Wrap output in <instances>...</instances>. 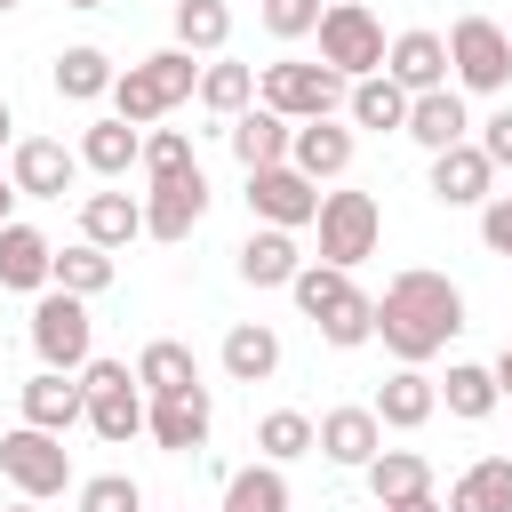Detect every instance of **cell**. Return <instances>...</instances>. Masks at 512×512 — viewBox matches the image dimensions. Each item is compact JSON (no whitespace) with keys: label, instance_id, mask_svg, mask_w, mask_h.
I'll return each instance as SVG.
<instances>
[{"label":"cell","instance_id":"277c9868","mask_svg":"<svg viewBox=\"0 0 512 512\" xmlns=\"http://www.w3.org/2000/svg\"><path fill=\"white\" fill-rule=\"evenodd\" d=\"M384 24L360 8V0H328L320 8V64H336L344 80H368V72H384Z\"/></svg>","mask_w":512,"mask_h":512},{"label":"cell","instance_id":"30bf717a","mask_svg":"<svg viewBox=\"0 0 512 512\" xmlns=\"http://www.w3.org/2000/svg\"><path fill=\"white\" fill-rule=\"evenodd\" d=\"M208 216V176H200V160L192 168H176V176H152V200H144V232L152 240H192V224Z\"/></svg>","mask_w":512,"mask_h":512},{"label":"cell","instance_id":"8d00e7d4","mask_svg":"<svg viewBox=\"0 0 512 512\" xmlns=\"http://www.w3.org/2000/svg\"><path fill=\"white\" fill-rule=\"evenodd\" d=\"M256 448H264L272 464H296V456H312V448H320V424H312V416H296V408H272V416L256 424Z\"/></svg>","mask_w":512,"mask_h":512},{"label":"cell","instance_id":"f6af8a7d","mask_svg":"<svg viewBox=\"0 0 512 512\" xmlns=\"http://www.w3.org/2000/svg\"><path fill=\"white\" fill-rule=\"evenodd\" d=\"M488 368H496V392H504V400H512V344H504V352H496V360H488Z\"/></svg>","mask_w":512,"mask_h":512},{"label":"cell","instance_id":"f907efd6","mask_svg":"<svg viewBox=\"0 0 512 512\" xmlns=\"http://www.w3.org/2000/svg\"><path fill=\"white\" fill-rule=\"evenodd\" d=\"M64 8H104V0H64Z\"/></svg>","mask_w":512,"mask_h":512},{"label":"cell","instance_id":"83f0119b","mask_svg":"<svg viewBox=\"0 0 512 512\" xmlns=\"http://www.w3.org/2000/svg\"><path fill=\"white\" fill-rule=\"evenodd\" d=\"M136 384H144V400H160V392H192V384H200L192 344H176V336L144 344V352H136Z\"/></svg>","mask_w":512,"mask_h":512},{"label":"cell","instance_id":"7dc6e473","mask_svg":"<svg viewBox=\"0 0 512 512\" xmlns=\"http://www.w3.org/2000/svg\"><path fill=\"white\" fill-rule=\"evenodd\" d=\"M8 200H16V176H0V224H8Z\"/></svg>","mask_w":512,"mask_h":512},{"label":"cell","instance_id":"3957f363","mask_svg":"<svg viewBox=\"0 0 512 512\" xmlns=\"http://www.w3.org/2000/svg\"><path fill=\"white\" fill-rule=\"evenodd\" d=\"M0 472H8V488H16V496H32V504L64 496V480H72L64 432H40V424H16V432H0Z\"/></svg>","mask_w":512,"mask_h":512},{"label":"cell","instance_id":"d590c367","mask_svg":"<svg viewBox=\"0 0 512 512\" xmlns=\"http://www.w3.org/2000/svg\"><path fill=\"white\" fill-rule=\"evenodd\" d=\"M56 288H72V296H104V288H112V248H96V240L56 248Z\"/></svg>","mask_w":512,"mask_h":512},{"label":"cell","instance_id":"d6a6232c","mask_svg":"<svg viewBox=\"0 0 512 512\" xmlns=\"http://www.w3.org/2000/svg\"><path fill=\"white\" fill-rule=\"evenodd\" d=\"M440 400H448V416H464V424H480L504 392H496V368H480V360H456L448 368V384H440Z\"/></svg>","mask_w":512,"mask_h":512},{"label":"cell","instance_id":"cb8c5ba5","mask_svg":"<svg viewBox=\"0 0 512 512\" xmlns=\"http://www.w3.org/2000/svg\"><path fill=\"white\" fill-rule=\"evenodd\" d=\"M144 160V136H136V120H88V136H80V168H96V176H128Z\"/></svg>","mask_w":512,"mask_h":512},{"label":"cell","instance_id":"ab89813d","mask_svg":"<svg viewBox=\"0 0 512 512\" xmlns=\"http://www.w3.org/2000/svg\"><path fill=\"white\" fill-rule=\"evenodd\" d=\"M80 512H144V488H136L128 472H96V480L80 488Z\"/></svg>","mask_w":512,"mask_h":512},{"label":"cell","instance_id":"7402d4cb","mask_svg":"<svg viewBox=\"0 0 512 512\" xmlns=\"http://www.w3.org/2000/svg\"><path fill=\"white\" fill-rule=\"evenodd\" d=\"M288 136H296V120L272 112V104H248V112L232 120V152H240V168H280V160H288Z\"/></svg>","mask_w":512,"mask_h":512},{"label":"cell","instance_id":"f546056e","mask_svg":"<svg viewBox=\"0 0 512 512\" xmlns=\"http://www.w3.org/2000/svg\"><path fill=\"white\" fill-rule=\"evenodd\" d=\"M112 56L104 48H64L56 56V96H72V104H96V96H112Z\"/></svg>","mask_w":512,"mask_h":512},{"label":"cell","instance_id":"44dd1931","mask_svg":"<svg viewBox=\"0 0 512 512\" xmlns=\"http://www.w3.org/2000/svg\"><path fill=\"white\" fill-rule=\"evenodd\" d=\"M464 96L456 88H424V96H408V128L400 136H416L424 152H448V144H464Z\"/></svg>","mask_w":512,"mask_h":512},{"label":"cell","instance_id":"9c48e42d","mask_svg":"<svg viewBox=\"0 0 512 512\" xmlns=\"http://www.w3.org/2000/svg\"><path fill=\"white\" fill-rule=\"evenodd\" d=\"M32 352H40V368H88V296L40 288V304H32Z\"/></svg>","mask_w":512,"mask_h":512},{"label":"cell","instance_id":"7a4b0ae2","mask_svg":"<svg viewBox=\"0 0 512 512\" xmlns=\"http://www.w3.org/2000/svg\"><path fill=\"white\" fill-rule=\"evenodd\" d=\"M184 96H200V64H192V48H160V56L128 64V72L112 80V112H120V120H136V128L168 120Z\"/></svg>","mask_w":512,"mask_h":512},{"label":"cell","instance_id":"74e56055","mask_svg":"<svg viewBox=\"0 0 512 512\" xmlns=\"http://www.w3.org/2000/svg\"><path fill=\"white\" fill-rule=\"evenodd\" d=\"M288 296L304 304V320H328V312L352 296V272H344V264H304V272L288 280Z\"/></svg>","mask_w":512,"mask_h":512},{"label":"cell","instance_id":"836d02e7","mask_svg":"<svg viewBox=\"0 0 512 512\" xmlns=\"http://www.w3.org/2000/svg\"><path fill=\"white\" fill-rule=\"evenodd\" d=\"M224 40H232V8H224V0H176V48L216 56Z\"/></svg>","mask_w":512,"mask_h":512},{"label":"cell","instance_id":"60d3db41","mask_svg":"<svg viewBox=\"0 0 512 512\" xmlns=\"http://www.w3.org/2000/svg\"><path fill=\"white\" fill-rule=\"evenodd\" d=\"M264 32H272V40H304V32H320V0H264Z\"/></svg>","mask_w":512,"mask_h":512},{"label":"cell","instance_id":"7c38bea8","mask_svg":"<svg viewBox=\"0 0 512 512\" xmlns=\"http://www.w3.org/2000/svg\"><path fill=\"white\" fill-rule=\"evenodd\" d=\"M488 184H496V160H488L472 136L448 144V152H432V200H440V208H488V200H496Z\"/></svg>","mask_w":512,"mask_h":512},{"label":"cell","instance_id":"d6986e66","mask_svg":"<svg viewBox=\"0 0 512 512\" xmlns=\"http://www.w3.org/2000/svg\"><path fill=\"white\" fill-rule=\"evenodd\" d=\"M48 280H56V248H48L32 224H0V288L40 296Z\"/></svg>","mask_w":512,"mask_h":512},{"label":"cell","instance_id":"484cf974","mask_svg":"<svg viewBox=\"0 0 512 512\" xmlns=\"http://www.w3.org/2000/svg\"><path fill=\"white\" fill-rule=\"evenodd\" d=\"M368 496H376V504L432 496V464H424L416 448H376V456H368Z\"/></svg>","mask_w":512,"mask_h":512},{"label":"cell","instance_id":"7bdbcfd3","mask_svg":"<svg viewBox=\"0 0 512 512\" xmlns=\"http://www.w3.org/2000/svg\"><path fill=\"white\" fill-rule=\"evenodd\" d=\"M480 240H488L496 256H512V192H496V200L480 208Z\"/></svg>","mask_w":512,"mask_h":512},{"label":"cell","instance_id":"e575fe53","mask_svg":"<svg viewBox=\"0 0 512 512\" xmlns=\"http://www.w3.org/2000/svg\"><path fill=\"white\" fill-rule=\"evenodd\" d=\"M224 512H288V480H280V464L264 456V464L232 472V480H224Z\"/></svg>","mask_w":512,"mask_h":512},{"label":"cell","instance_id":"f35d334b","mask_svg":"<svg viewBox=\"0 0 512 512\" xmlns=\"http://www.w3.org/2000/svg\"><path fill=\"white\" fill-rule=\"evenodd\" d=\"M312 328H320L336 352H352V344H368V336H376V296H360V288H352V296H344L328 320H312Z\"/></svg>","mask_w":512,"mask_h":512},{"label":"cell","instance_id":"b9f144b4","mask_svg":"<svg viewBox=\"0 0 512 512\" xmlns=\"http://www.w3.org/2000/svg\"><path fill=\"white\" fill-rule=\"evenodd\" d=\"M144 168H152V176L192 168V136H184V128H152V136H144Z\"/></svg>","mask_w":512,"mask_h":512},{"label":"cell","instance_id":"4dcf8cb0","mask_svg":"<svg viewBox=\"0 0 512 512\" xmlns=\"http://www.w3.org/2000/svg\"><path fill=\"white\" fill-rule=\"evenodd\" d=\"M352 120L360 128H408V88L392 80V72H368V80H352Z\"/></svg>","mask_w":512,"mask_h":512},{"label":"cell","instance_id":"f1b7e54d","mask_svg":"<svg viewBox=\"0 0 512 512\" xmlns=\"http://www.w3.org/2000/svg\"><path fill=\"white\" fill-rule=\"evenodd\" d=\"M272 368H280V336H272L264 320H240V328L224 336V376H232V384H264Z\"/></svg>","mask_w":512,"mask_h":512},{"label":"cell","instance_id":"4fadbf2b","mask_svg":"<svg viewBox=\"0 0 512 512\" xmlns=\"http://www.w3.org/2000/svg\"><path fill=\"white\" fill-rule=\"evenodd\" d=\"M208 424H216V408H208V384H192V392H160V400H152V416H144V432H152L168 456H192V448H208Z\"/></svg>","mask_w":512,"mask_h":512},{"label":"cell","instance_id":"816d5d0a","mask_svg":"<svg viewBox=\"0 0 512 512\" xmlns=\"http://www.w3.org/2000/svg\"><path fill=\"white\" fill-rule=\"evenodd\" d=\"M8 8H16V0H0V16H8Z\"/></svg>","mask_w":512,"mask_h":512},{"label":"cell","instance_id":"8992f818","mask_svg":"<svg viewBox=\"0 0 512 512\" xmlns=\"http://www.w3.org/2000/svg\"><path fill=\"white\" fill-rule=\"evenodd\" d=\"M80 384H88V424H96V440H112V448H120V440H136V432H144V416H152V408H144V384H136V368H128V360H88V368H80Z\"/></svg>","mask_w":512,"mask_h":512},{"label":"cell","instance_id":"c3c4849f","mask_svg":"<svg viewBox=\"0 0 512 512\" xmlns=\"http://www.w3.org/2000/svg\"><path fill=\"white\" fill-rule=\"evenodd\" d=\"M8 128H16V112H8V104H0V144H8Z\"/></svg>","mask_w":512,"mask_h":512},{"label":"cell","instance_id":"6da1fadb","mask_svg":"<svg viewBox=\"0 0 512 512\" xmlns=\"http://www.w3.org/2000/svg\"><path fill=\"white\" fill-rule=\"evenodd\" d=\"M456 328H464V288L448 272H392V288L376 296V336L400 368H424L432 352H448Z\"/></svg>","mask_w":512,"mask_h":512},{"label":"cell","instance_id":"1f68e13d","mask_svg":"<svg viewBox=\"0 0 512 512\" xmlns=\"http://www.w3.org/2000/svg\"><path fill=\"white\" fill-rule=\"evenodd\" d=\"M200 104H208L216 120H240V112L256 104V72H248V64H224V56L200 64Z\"/></svg>","mask_w":512,"mask_h":512},{"label":"cell","instance_id":"52a82bcc","mask_svg":"<svg viewBox=\"0 0 512 512\" xmlns=\"http://www.w3.org/2000/svg\"><path fill=\"white\" fill-rule=\"evenodd\" d=\"M344 96L352 88H344L336 64H264V80H256V104H272L288 120H328Z\"/></svg>","mask_w":512,"mask_h":512},{"label":"cell","instance_id":"5bb4252c","mask_svg":"<svg viewBox=\"0 0 512 512\" xmlns=\"http://www.w3.org/2000/svg\"><path fill=\"white\" fill-rule=\"evenodd\" d=\"M8 176H16V192H24V200H64V192H72V176H80V152H64L56 136H24Z\"/></svg>","mask_w":512,"mask_h":512},{"label":"cell","instance_id":"d4e9b609","mask_svg":"<svg viewBox=\"0 0 512 512\" xmlns=\"http://www.w3.org/2000/svg\"><path fill=\"white\" fill-rule=\"evenodd\" d=\"M136 232H144V200H128V192H88V200H80V240L128 248Z\"/></svg>","mask_w":512,"mask_h":512},{"label":"cell","instance_id":"681fc988","mask_svg":"<svg viewBox=\"0 0 512 512\" xmlns=\"http://www.w3.org/2000/svg\"><path fill=\"white\" fill-rule=\"evenodd\" d=\"M8 512H40V504H32V496H24V504H8Z\"/></svg>","mask_w":512,"mask_h":512},{"label":"cell","instance_id":"5b68a950","mask_svg":"<svg viewBox=\"0 0 512 512\" xmlns=\"http://www.w3.org/2000/svg\"><path fill=\"white\" fill-rule=\"evenodd\" d=\"M320 264H368L376 256V240H384V208L368 200V192H320Z\"/></svg>","mask_w":512,"mask_h":512},{"label":"cell","instance_id":"4316f807","mask_svg":"<svg viewBox=\"0 0 512 512\" xmlns=\"http://www.w3.org/2000/svg\"><path fill=\"white\" fill-rule=\"evenodd\" d=\"M448 512H512V456H480L456 472Z\"/></svg>","mask_w":512,"mask_h":512},{"label":"cell","instance_id":"2e32d148","mask_svg":"<svg viewBox=\"0 0 512 512\" xmlns=\"http://www.w3.org/2000/svg\"><path fill=\"white\" fill-rule=\"evenodd\" d=\"M376 424H392V432H416V424H432V408H440V384L424 376V368H392L384 384H376Z\"/></svg>","mask_w":512,"mask_h":512},{"label":"cell","instance_id":"ac0fdd59","mask_svg":"<svg viewBox=\"0 0 512 512\" xmlns=\"http://www.w3.org/2000/svg\"><path fill=\"white\" fill-rule=\"evenodd\" d=\"M288 168H304L312 184L344 176V168H352V128H336V120H296V136H288Z\"/></svg>","mask_w":512,"mask_h":512},{"label":"cell","instance_id":"bcb514c9","mask_svg":"<svg viewBox=\"0 0 512 512\" xmlns=\"http://www.w3.org/2000/svg\"><path fill=\"white\" fill-rule=\"evenodd\" d=\"M384 512H440L432 496H408V504H384Z\"/></svg>","mask_w":512,"mask_h":512},{"label":"cell","instance_id":"8fae6325","mask_svg":"<svg viewBox=\"0 0 512 512\" xmlns=\"http://www.w3.org/2000/svg\"><path fill=\"white\" fill-rule=\"evenodd\" d=\"M248 208L264 216V224H280V232H296V224H312L320 216V192H312V176L304 168H248Z\"/></svg>","mask_w":512,"mask_h":512},{"label":"cell","instance_id":"ee69618b","mask_svg":"<svg viewBox=\"0 0 512 512\" xmlns=\"http://www.w3.org/2000/svg\"><path fill=\"white\" fill-rule=\"evenodd\" d=\"M480 152H488L496 168H512V104H504V112H496V120L480 128Z\"/></svg>","mask_w":512,"mask_h":512},{"label":"cell","instance_id":"9a60e30c","mask_svg":"<svg viewBox=\"0 0 512 512\" xmlns=\"http://www.w3.org/2000/svg\"><path fill=\"white\" fill-rule=\"evenodd\" d=\"M88 416V384H72V368H40L32 384H24V424H40V432H72Z\"/></svg>","mask_w":512,"mask_h":512},{"label":"cell","instance_id":"ffe728a7","mask_svg":"<svg viewBox=\"0 0 512 512\" xmlns=\"http://www.w3.org/2000/svg\"><path fill=\"white\" fill-rule=\"evenodd\" d=\"M384 72H392L408 96L448 88V40H440V32H400V40H392V56H384Z\"/></svg>","mask_w":512,"mask_h":512},{"label":"cell","instance_id":"ba28073f","mask_svg":"<svg viewBox=\"0 0 512 512\" xmlns=\"http://www.w3.org/2000/svg\"><path fill=\"white\" fill-rule=\"evenodd\" d=\"M448 72H456V88L496 96V88L512 80V32H504L496 16H456V32H448Z\"/></svg>","mask_w":512,"mask_h":512},{"label":"cell","instance_id":"603a6c76","mask_svg":"<svg viewBox=\"0 0 512 512\" xmlns=\"http://www.w3.org/2000/svg\"><path fill=\"white\" fill-rule=\"evenodd\" d=\"M296 272H304V256H296V232L264 224V232H248V240H240V280H248V288H288Z\"/></svg>","mask_w":512,"mask_h":512},{"label":"cell","instance_id":"e0dca14e","mask_svg":"<svg viewBox=\"0 0 512 512\" xmlns=\"http://www.w3.org/2000/svg\"><path fill=\"white\" fill-rule=\"evenodd\" d=\"M376 448H384L376 408H328V416H320V456H328V464L368 472V456H376Z\"/></svg>","mask_w":512,"mask_h":512}]
</instances>
